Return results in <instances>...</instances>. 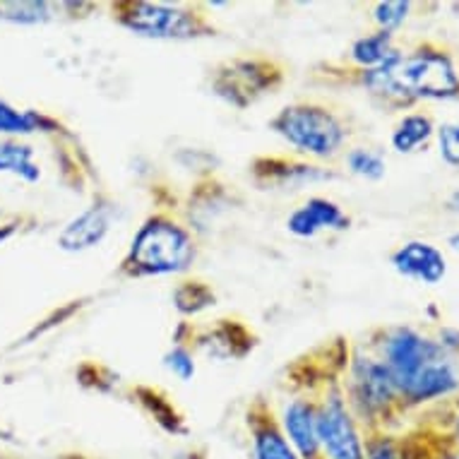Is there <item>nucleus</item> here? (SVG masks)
Wrapping results in <instances>:
<instances>
[{
  "label": "nucleus",
  "mask_w": 459,
  "mask_h": 459,
  "mask_svg": "<svg viewBox=\"0 0 459 459\" xmlns=\"http://www.w3.org/2000/svg\"><path fill=\"white\" fill-rule=\"evenodd\" d=\"M383 356L397 392L411 402L443 397L459 387L457 370L447 349L409 327H399L387 334Z\"/></svg>",
  "instance_id": "nucleus-1"
},
{
  "label": "nucleus",
  "mask_w": 459,
  "mask_h": 459,
  "mask_svg": "<svg viewBox=\"0 0 459 459\" xmlns=\"http://www.w3.org/2000/svg\"><path fill=\"white\" fill-rule=\"evenodd\" d=\"M363 84L387 99H450L459 94V75L445 53L419 51L392 58L383 68L366 70Z\"/></svg>",
  "instance_id": "nucleus-2"
},
{
  "label": "nucleus",
  "mask_w": 459,
  "mask_h": 459,
  "mask_svg": "<svg viewBox=\"0 0 459 459\" xmlns=\"http://www.w3.org/2000/svg\"><path fill=\"white\" fill-rule=\"evenodd\" d=\"M195 260V243L171 219L152 217L130 243L126 264L133 274H178Z\"/></svg>",
  "instance_id": "nucleus-3"
},
{
  "label": "nucleus",
  "mask_w": 459,
  "mask_h": 459,
  "mask_svg": "<svg viewBox=\"0 0 459 459\" xmlns=\"http://www.w3.org/2000/svg\"><path fill=\"white\" fill-rule=\"evenodd\" d=\"M272 130L299 152L310 157H334L347 143V128L337 116L317 104L286 106L272 118Z\"/></svg>",
  "instance_id": "nucleus-4"
},
{
  "label": "nucleus",
  "mask_w": 459,
  "mask_h": 459,
  "mask_svg": "<svg viewBox=\"0 0 459 459\" xmlns=\"http://www.w3.org/2000/svg\"><path fill=\"white\" fill-rule=\"evenodd\" d=\"M118 22L126 30L135 31L137 37L171 39V41L203 37L204 31H210L197 13L166 3H126Z\"/></svg>",
  "instance_id": "nucleus-5"
},
{
  "label": "nucleus",
  "mask_w": 459,
  "mask_h": 459,
  "mask_svg": "<svg viewBox=\"0 0 459 459\" xmlns=\"http://www.w3.org/2000/svg\"><path fill=\"white\" fill-rule=\"evenodd\" d=\"M316 429L323 459H366L361 436L339 394H330L316 407Z\"/></svg>",
  "instance_id": "nucleus-6"
},
{
  "label": "nucleus",
  "mask_w": 459,
  "mask_h": 459,
  "mask_svg": "<svg viewBox=\"0 0 459 459\" xmlns=\"http://www.w3.org/2000/svg\"><path fill=\"white\" fill-rule=\"evenodd\" d=\"M351 387L354 402H359L368 414L387 409L399 394L390 368L377 359H356L351 368Z\"/></svg>",
  "instance_id": "nucleus-7"
},
{
  "label": "nucleus",
  "mask_w": 459,
  "mask_h": 459,
  "mask_svg": "<svg viewBox=\"0 0 459 459\" xmlns=\"http://www.w3.org/2000/svg\"><path fill=\"white\" fill-rule=\"evenodd\" d=\"M113 204L94 203L87 210L80 212L75 219H70L58 234V246L65 253H82L104 241L111 231Z\"/></svg>",
  "instance_id": "nucleus-8"
},
{
  "label": "nucleus",
  "mask_w": 459,
  "mask_h": 459,
  "mask_svg": "<svg viewBox=\"0 0 459 459\" xmlns=\"http://www.w3.org/2000/svg\"><path fill=\"white\" fill-rule=\"evenodd\" d=\"M392 267L399 274L416 279V281H423V284L443 281L445 272H447V263H445L443 253L426 241H409L402 248L394 250Z\"/></svg>",
  "instance_id": "nucleus-9"
},
{
  "label": "nucleus",
  "mask_w": 459,
  "mask_h": 459,
  "mask_svg": "<svg viewBox=\"0 0 459 459\" xmlns=\"http://www.w3.org/2000/svg\"><path fill=\"white\" fill-rule=\"evenodd\" d=\"M286 226L299 238H313L320 231L347 229L349 217L337 203H332L327 197H310L308 203H303L299 210L291 212V217L286 219Z\"/></svg>",
  "instance_id": "nucleus-10"
},
{
  "label": "nucleus",
  "mask_w": 459,
  "mask_h": 459,
  "mask_svg": "<svg viewBox=\"0 0 459 459\" xmlns=\"http://www.w3.org/2000/svg\"><path fill=\"white\" fill-rule=\"evenodd\" d=\"M281 433L301 459H320L316 429V407L306 399L289 402L281 416Z\"/></svg>",
  "instance_id": "nucleus-11"
},
{
  "label": "nucleus",
  "mask_w": 459,
  "mask_h": 459,
  "mask_svg": "<svg viewBox=\"0 0 459 459\" xmlns=\"http://www.w3.org/2000/svg\"><path fill=\"white\" fill-rule=\"evenodd\" d=\"M0 174H13L27 183H37L41 178V169L34 161V150L30 144L3 140L0 143Z\"/></svg>",
  "instance_id": "nucleus-12"
},
{
  "label": "nucleus",
  "mask_w": 459,
  "mask_h": 459,
  "mask_svg": "<svg viewBox=\"0 0 459 459\" xmlns=\"http://www.w3.org/2000/svg\"><path fill=\"white\" fill-rule=\"evenodd\" d=\"M397 56L399 53L394 51V46H392L390 31H376V34H368V37L359 39V41H354V46H351V58L366 70L383 68L385 63H390L392 58H397Z\"/></svg>",
  "instance_id": "nucleus-13"
},
{
  "label": "nucleus",
  "mask_w": 459,
  "mask_h": 459,
  "mask_svg": "<svg viewBox=\"0 0 459 459\" xmlns=\"http://www.w3.org/2000/svg\"><path fill=\"white\" fill-rule=\"evenodd\" d=\"M430 135H433V123H430L429 116L411 113L392 133V147L399 154H409V152H416V147L429 143Z\"/></svg>",
  "instance_id": "nucleus-14"
},
{
  "label": "nucleus",
  "mask_w": 459,
  "mask_h": 459,
  "mask_svg": "<svg viewBox=\"0 0 459 459\" xmlns=\"http://www.w3.org/2000/svg\"><path fill=\"white\" fill-rule=\"evenodd\" d=\"M253 455H255L253 459H301L294 452V447L289 445L284 433L272 423H264V426L255 429Z\"/></svg>",
  "instance_id": "nucleus-15"
},
{
  "label": "nucleus",
  "mask_w": 459,
  "mask_h": 459,
  "mask_svg": "<svg viewBox=\"0 0 459 459\" xmlns=\"http://www.w3.org/2000/svg\"><path fill=\"white\" fill-rule=\"evenodd\" d=\"M53 17L51 3L20 0V3H0V22L10 24H44Z\"/></svg>",
  "instance_id": "nucleus-16"
},
{
  "label": "nucleus",
  "mask_w": 459,
  "mask_h": 459,
  "mask_svg": "<svg viewBox=\"0 0 459 459\" xmlns=\"http://www.w3.org/2000/svg\"><path fill=\"white\" fill-rule=\"evenodd\" d=\"M44 126V118L31 111H20L0 99V135H30Z\"/></svg>",
  "instance_id": "nucleus-17"
},
{
  "label": "nucleus",
  "mask_w": 459,
  "mask_h": 459,
  "mask_svg": "<svg viewBox=\"0 0 459 459\" xmlns=\"http://www.w3.org/2000/svg\"><path fill=\"white\" fill-rule=\"evenodd\" d=\"M349 171L354 176H361V178H368V181H377L385 176V159L373 150H359L349 152L347 157Z\"/></svg>",
  "instance_id": "nucleus-18"
},
{
  "label": "nucleus",
  "mask_w": 459,
  "mask_h": 459,
  "mask_svg": "<svg viewBox=\"0 0 459 459\" xmlns=\"http://www.w3.org/2000/svg\"><path fill=\"white\" fill-rule=\"evenodd\" d=\"M409 10H411L409 3H377L376 10H373V17L380 24V31H390L392 34V30H397L399 24L407 20Z\"/></svg>",
  "instance_id": "nucleus-19"
},
{
  "label": "nucleus",
  "mask_w": 459,
  "mask_h": 459,
  "mask_svg": "<svg viewBox=\"0 0 459 459\" xmlns=\"http://www.w3.org/2000/svg\"><path fill=\"white\" fill-rule=\"evenodd\" d=\"M437 144L445 164L459 166V123H445L437 128Z\"/></svg>",
  "instance_id": "nucleus-20"
},
{
  "label": "nucleus",
  "mask_w": 459,
  "mask_h": 459,
  "mask_svg": "<svg viewBox=\"0 0 459 459\" xmlns=\"http://www.w3.org/2000/svg\"><path fill=\"white\" fill-rule=\"evenodd\" d=\"M166 368L171 370L174 376H178L181 380H190V377L195 376V361H193V356L186 351L183 347L171 349L164 359Z\"/></svg>",
  "instance_id": "nucleus-21"
},
{
  "label": "nucleus",
  "mask_w": 459,
  "mask_h": 459,
  "mask_svg": "<svg viewBox=\"0 0 459 459\" xmlns=\"http://www.w3.org/2000/svg\"><path fill=\"white\" fill-rule=\"evenodd\" d=\"M366 459H409L392 437H373L366 445Z\"/></svg>",
  "instance_id": "nucleus-22"
},
{
  "label": "nucleus",
  "mask_w": 459,
  "mask_h": 459,
  "mask_svg": "<svg viewBox=\"0 0 459 459\" xmlns=\"http://www.w3.org/2000/svg\"><path fill=\"white\" fill-rule=\"evenodd\" d=\"M447 204H450L452 212H459V190H455L450 195V200H447Z\"/></svg>",
  "instance_id": "nucleus-23"
},
{
  "label": "nucleus",
  "mask_w": 459,
  "mask_h": 459,
  "mask_svg": "<svg viewBox=\"0 0 459 459\" xmlns=\"http://www.w3.org/2000/svg\"><path fill=\"white\" fill-rule=\"evenodd\" d=\"M450 243H452V246H455V248L459 250V234H457V236H452V238H450Z\"/></svg>",
  "instance_id": "nucleus-24"
},
{
  "label": "nucleus",
  "mask_w": 459,
  "mask_h": 459,
  "mask_svg": "<svg viewBox=\"0 0 459 459\" xmlns=\"http://www.w3.org/2000/svg\"><path fill=\"white\" fill-rule=\"evenodd\" d=\"M443 459H459V452H455V455H447V457H443Z\"/></svg>",
  "instance_id": "nucleus-25"
},
{
  "label": "nucleus",
  "mask_w": 459,
  "mask_h": 459,
  "mask_svg": "<svg viewBox=\"0 0 459 459\" xmlns=\"http://www.w3.org/2000/svg\"><path fill=\"white\" fill-rule=\"evenodd\" d=\"M457 437H459V419H457Z\"/></svg>",
  "instance_id": "nucleus-26"
}]
</instances>
